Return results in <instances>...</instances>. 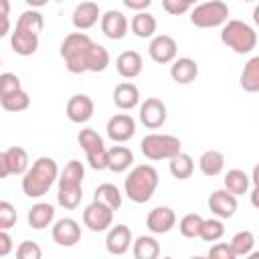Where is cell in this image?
I'll use <instances>...</instances> for the list:
<instances>
[{"label": "cell", "mask_w": 259, "mask_h": 259, "mask_svg": "<svg viewBox=\"0 0 259 259\" xmlns=\"http://www.w3.org/2000/svg\"><path fill=\"white\" fill-rule=\"evenodd\" d=\"M83 178H85V166L79 160H69L65 168L59 172V192H57V204L65 210H75L81 204L83 198Z\"/></svg>", "instance_id": "cell-1"}, {"label": "cell", "mask_w": 259, "mask_h": 259, "mask_svg": "<svg viewBox=\"0 0 259 259\" xmlns=\"http://www.w3.org/2000/svg\"><path fill=\"white\" fill-rule=\"evenodd\" d=\"M57 176H59L57 162L49 156H40L22 174V192L28 198H40L57 182Z\"/></svg>", "instance_id": "cell-2"}, {"label": "cell", "mask_w": 259, "mask_h": 259, "mask_svg": "<svg viewBox=\"0 0 259 259\" xmlns=\"http://www.w3.org/2000/svg\"><path fill=\"white\" fill-rule=\"evenodd\" d=\"M158 182H160V176H158L156 168L150 164H140L130 170V174L123 182V188L132 202L144 204L154 196Z\"/></svg>", "instance_id": "cell-3"}, {"label": "cell", "mask_w": 259, "mask_h": 259, "mask_svg": "<svg viewBox=\"0 0 259 259\" xmlns=\"http://www.w3.org/2000/svg\"><path fill=\"white\" fill-rule=\"evenodd\" d=\"M221 42L237 55H249L257 47V32L245 20H227L221 28Z\"/></svg>", "instance_id": "cell-4"}, {"label": "cell", "mask_w": 259, "mask_h": 259, "mask_svg": "<svg viewBox=\"0 0 259 259\" xmlns=\"http://www.w3.org/2000/svg\"><path fill=\"white\" fill-rule=\"evenodd\" d=\"M91 38L85 34V32H71L63 38L61 42V57L65 61V67L69 73L73 75H81V73H87V67H85V59H87V51L91 47Z\"/></svg>", "instance_id": "cell-5"}, {"label": "cell", "mask_w": 259, "mask_h": 259, "mask_svg": "<svg viewBox=\"0 0 259 259\" xmlns=\"http://www.w3.org/2000/svg\"><path fill=\"white\" fill-rule=\"evenodd\" d=\"M140 150L152 162L170 160L174 154H178L182 150V142L172 134H156L154 132V134H148L142 138Z\"/></svg>", "instance_id": "cell-6"}, {"label": "cell", "mask_w": 259, "mask_h": 259, "mask_svg": "<svg viewBox=\"0 0 259 259\" xmlns=\"http://www.w3.org/2000/svg\"><path fill=\"white\" fill-rule=\"evenodd\" d=\"M229 20V6L223 0H204L190 10V22L198 28H217Z\"/></svg>", "instance_id": "cell-7"}, {"label": "cell", "mask_w": 259, "mask_h": 259, "mask_svg": "<svg viewBox=\"0 0 259 259\" xmlns=\"http://www.w3.org/2000/svg\"><path fill=\"white\" fill-rule=\"evenodd\" d=\"M79 146L83 148L87 162L93 170H107V148L103 144V138L91 130V127H83L77 136Z\"/></svg>", "instance_id": "cell-8"}, {"label": "cell", "mask_w": 259, "mask_h": 259, "mask_svg": "<svg viewBox=\"0 0 259 259\" xmlns=\"http://www.w3.org/2000/svg\"><path fill=\"white\" fill-rule=\"evenodd\" d=\"M111 223H113V210L107 204H103V202L93 198V202L85 206V210H83V225L89 231H93V233L107 231L111 227Z\"/></svg>", "instance_id": "cell-9"}, {"label": "cell", "mask_w": 259, "mask_h": 259, "mask_svg": "<svg viewBox=\"0 0 259 259\" xmlns=\"http://www.w3.org/2000/svg\"><path fill=\"white\" fill-rule=\"evenodd\" d=\"M140 121L148 127V130H158L166 123L168 117V109L166 103L158 97H148L144 103H140Z\"/></svg>", "instance_id": "cell-10"}, {"label": "cell", "mask_w": 259, "mask_h": 259, "mask_svg": "<svg viewBox=\"0 0 259 259\" xmlns=\"http://www.w3.org/2000/svg\"><path fill=\"white\" fill-rule=\"evenodd\" d=\"M51 237L59 247H73L81 241V225L71 217H63L53 225Z\"/></svg>", "instance_id": "cell-11"}, {"label": "cell", "mask_w": 259, "mask_h": 259, "mask_svg": "<svg viewBox=\"0 0 259 259\" xmlns=\"http://www.w3.org/2000/svg\"><path fill=\"white\" fill-rule=\"evenodd\" d=\"M99 24L103 36H107L109 40H121L130 30V20L119 10H107L105 14H101Z\"/></svg>", "instance_id": "cell-12"}, {"label": "cell", "mask_w": 259, "mask_h": 259, "mask_svg": "<svg viewBox=\"0 0 259 259\" xmlns=\"http://www.w3.org/2000/svg\"><path fill=\"white\" fill-rule=\"evenodd\" d=\"M148 53H150V59L154 63L168 65V63H172L176 59L178 45H176V40L170 34H158V36H152L150 47H148Z\"/></svg>", "instance_id": "cell-13"}, {"label": "cell", "mask_w": 259, "mask_h": 259, "mask_svg": "<svg viewBox=\"0 0 259 259\" xmlns=\"http://www.w3.org/2000/svg\"><path fill=\"white\" fill-rule=\"evenodd\" d=\"M176 225V212L170 206H156L146 217V227L154 235H166Z\"/></svg>", "instance_id": "cell-14"}, {"label": "cell", "mask_w": 259, "mask_h": 259, "mask_svg": "<svg viewBox=\"0 0 259 259\" xmlns=\"http://www.w3.org/2000/svg\"><path fill=\"white\" fill-rule=\"evenodd\" d=\"M93 109H95L93 99H91L89 95H85V93L73 95V97L67 101V107H65L69 121L79 123V125H81V123H87V121L93 117Z\"/></svg>", "instance_id": "cell-15"}, {"label": "cell", "mask_w": 259, "mask_h": 259, "mask_svg": "<svg viewBox=\"0 0 259 259\" xmlns=\"http://www.w3.org/2000/svg\"><path fill=\"white\" fill-rule=\"evenodd\" d=\"M237 206H239L237 196L231 194L227 188L212 190V194L208 196V208L219 219H231L237 212Z\"/></svg>", "instance_id": "cell-16"}, {"label": "cell", "mask_w": 259, "mask_h": 259, "mask_svg": "<svg viewBox=\"0 0 259 259\" xmlns=\"http://www.w3.org/2000/svg\"><path fill=\"white\" fill-rule=\"evenodd\" d=\"M105 132H107L109 140H113V142H119V144L127 142L136 134V119L127 113H117V115L107 119Z\"/></svg>", "instance_id": "cell-17"}, {"label": "cell", "mask_w": 259, "mask_h": 259, "mask_svg": "<svg viewBox=\"0 0 259 259\" xmlns=\"http://www.w3.org/2000/svg\"><path fill=\"white\" fill-rule=\"evenodd\" d=\"M132 241H134V237H132L130 227H127V225H115V227H111V229L107 231L105 249H107V253H111V255H123V253L130 251Z\"/></svg>", "instance_id": "cell-18"}, {"label": "cell", "mask_w": 259, "mask_h": 259, "mask_svg": "<svg viewBox=\"0 0 259 259\" xmlns=\"http://www.w3.org/2000/svg\"><path fill=\"white\" fill-rule=\"evenodd\" d=\"M99 18H101V10H99L97 2L87 0V2H81V4L75 6L73 16H71V22H73V26L77 30H87V28L95 26Z\"/></svg>", "instance_id": "cell-19"}, {"label": "cell", "mask_w": 259, "mask_h": 259, "mask_svg": "<svg viewBox=\"0 0 259 259\" xmlns=\"http://www.w3.org/2000/svg\"><path fill=\"white\" fill-rule=\"evenodd\" d=\"M170 77L178 85H188L198 77V63L190 57H178L172 61Z\"/></svg>", "instance_id": "cell-20"}, {"label": "cell", "mask_w": 259, "mask_h": 259, "mask_svg": "<svg viewBox=\"0 0 259 259\" xmlns=\"http://www.w3.org/2000/svg\"><path fill=\"white\" fill-rule=\"evenodd\" d=\"M10 47L16 55L30 57L38 49V34L22 30V28H14V32H10Z\"/></svg>", "instance_id": "cell-21"}, {"label": "cell", "mask_w": 259, "mask_h": 259, "mask_svg": "<svg viewBox=\"0 0 259 259\" xmlns=\"http://www.w3.org/2000/svg\"><path fill=\"white\" fill-rule=\"evenodd\" d=\"M115 69L123 79H136L142 69H144V61L142 55L138 51H123L119 53V57L115 59Z\"/></svg>", "instance_id": "cell-22"}, {"label": "cell", "mask_w": 259, "mask_h": 259, "mask_svg": "<svg viewBox=\"0 0 259 259\" xmlns=\"http://www.w3.org/2000/svg\"><path fill=\"white\" fill-rule=\"evenodd\" d=\"M26 221H28V227L30 229H36V231L47 229L55 221V206L49 204V202H36V204H32L28 208Z\"/></svg>", "instance_id": "cell-23"}, {"label": "cell", "mask_w": 259, "mask_h": 259, "mask_svg": "<svg viewBox=\"0 0 259 259\" xmlns=\"http://www.w3.org/2000/svg\"><path fill=\"white\" fill-rule=\"evenodd\" d=\"M156 28H158V22H156V16L146 12V10H140L132 16L130 20V30L138 36V38H152L156 34Z\"/></svg>", "instance_id": "cell-24"}, {"label": "cell", "mask_w": 259, "mask_h": 259, "mask_svg": "<svg viewBox=\"0 0 259 259\" xmlns=\"http://www.w3.org/2000/svg\"><path fill=\"white\" fill-rule=\"evenodd\" d=\"M113 103L127 111V109H134L138 103H140V89L134 85V83H117L115 89H113Z\"/></svg>", "instance_id": "cell-25"}, {"label": "cell", "mask_w": 259, "mask_h": 259, "mask_svg": "<svg viewBox=\"0 0 259 259\" xmlns=\"http://www.w3.org/2000/svg\"><path fill=\"white\" fill-rule=\"evenodd\" d=\"M132 164H134V152L130 148L113 146L111 150H107V170H111L113 174L125 172Z\"/></svg>", "instance_id": "cell-26"}, {"label": "cell", "mask_w": 259, "mask_h": 259, "mask_svg": "<svg viewBox=\"0 0 259 259\" xmlns=\"http://www.w3.org/2000/svg\"><path fill=\"white\" fill-rule=\"evenodd\" d=\"M85 67L89 73H101L109 67V53L103 45L91 42L89 51H87V59H85Z\"/></svg>", "instance_id": "cell-27"}, {"label": "cell", "mask_w": 259, "mask_h": 259, "mask_svg": "<svg viewBox=\"0 0 259 259\" xmlns=\"http://www.w3.org/2000/svg\"><path fill=\"white\" fill-rule=\"evenodd\" d=\"M198 168L204 176L212 178V176H219L225 168V156L219 152V150H206L202 152V156L198 158Z\"/></svg>", "instance_id": "cell-28"}, {"label": "cell", "mask_w": 259, "mask_h": 259, "mask_svg": "<svg viewBox=\"0 0 259 259\" xmlns=\"http://www.w3.org/2000/svg\"><path fill=\"white\" fill-rule=\"evenodd\" d=\"M223 184H225V188H227L231 194L239 196V194H247V190H249V186H251V178L247 176L245 170L233 168V170H229V172L225 174Z\"/></svg>", "instance_id": "cell-29"}, {"label": "cell", "mask_w": 259, "mask_h": 259, "mask_svg": "<svg viewBox=\"0 0 259 259\" xmlns=\"http://www.w3.org/2000/svg\"><path fill=\"white\" fill-rule=\"evenodd\" d=\"M132 253L136 259H156L160 255V245L152 235H140L132 241Z\"/></svg>", "instance_id": "cell-30"}, {"label": "cell", "mask_w": 259, "mask_h": 259, "mask_svg": "<svg viewBox=\"0 0 259 259\" xmlns=\"http://www.w3.org/2000/svg\"><path fill=\"white\" fill-rule=\"evenodd\" d=\"M6 162H8V170H10V174H14V176H22L26 170H28V154H26V150L24 148H20V146H10L6 152Z\"/></svg>", "instance_id": "cell-31"}, {"label": "cell", "mask_w": 259, "mask_h": 259, "mask_svg": "<svg viewBox=\"0 0 259 259\" xmlns=\"http://www.w3.org/2000/svg\"><path fill=\"white\" fill-rule=\"evenodd\" d=\"M241 87L247 93H257L259 91V57H251L241 73Z\"/></svg>", "instance_id": "cell-32"}, {"label": "cell", "mask_w": 259, "mask_h": 259, "mask_svg": "<svg viewBox=\"0 0 259 259\" xmlns=\"http://www.w3.org/2000/svg\"><path fill=\"white\" fill-rule=\"evenodd\" d=\"M192 172H194V160L188 154H184L182 150L170 158V174L174 178L186 180V178L192 176Z\"/></svg>", "instance_id": "cell-33"}, {"label": "cell", "mask_w": 259, "mask_h": 259, "mask_svg": "<svg viewBox=\"0 0 259 259\" xmlns=\"http://www.w3.org/2000/svg\"><path fill=\"white\" fill-rule=\"evenodd\" d=\"M93 198L99 200V202H103V204H107L113 212L119 210V206H121V192H119V188H117L115 184H111V182L99 184V186L95 188V196H93Z\"/></svg>", "instance_id": "cell-34"}, {"label": "cell", "mask_w": 259, "mask_h": 259, "mask_svg": "<svg viewBox=\"0 0 259 259\" xmlns=\"http://www.w3.org/2000/svg\"><path fill=\"white\" fill-rule=\"evenodd\" d=\"M0 105H2L4 111L18 113V111L28 109L30 97H28V93L20 87V89H16V91H12V93H8V95H2V97H0Z\"/></svg>", "instance_id": "cell-35"}, {"label": "cell", "mask_w": 259, "mask_h": 259, "mask_svg": "<svg viewBox=\"0 0 259 259\" xmlns=\"http://www.w3.org/2000/svg\"><path fill=\"white\" fill-rule=\"evenodd\" d=\"M42 26H45V18L36 8L24 10L16 20V28H22V30H28V32H34V34H40Z\"/></svg>", "instance_id": "cell-36"}, {"label": "cell", "mask_w": 259, "mask_h": 259, "mask_svg": "<svg viewBox=\"0 0 259 259\" xmlns=\"http://www.w3.org/2000/svg\"><path fill=\"white\" fill-rule=\"evenodd\" d=\"M229 247H231V251H233L235 257L249 255L253 251V247H255V235H253V231H239L237 235H233Z\"/></svg>", "instance_id": "cell-37"}, {"label": "cell", "mask_w": 259, "mask_h": 259, "mask_svg": "<svg viewBox=\"0 0 259 259\" xmlns=\"http://www.w3.org/2000/svg\"><path fill=\"white\" fill-rule=\"evenodd\" d=\"M223 235H225L223 219L214 217V219H204V221H202V227H200V233H198V237H200L202 241L214 243V241H219Z\"/></svg>", "instance_id": "cell-38"}, {"label": "cell", "mask_w": 259, "mask_h": 259, "mask_svg": "<svg viewBox=\"0 0 259 259\" xmlns=\"http://www.w3.org/2000/svg\"><path fill=\"white\" fill-rule=\"evenodd\" d=\"M202 221H204V219H202L198 212H188V214H184V217L180 219V223H178L180 235L186 237V239H196L198 233H200Z\"/></svg>", "instance_id": "cell-39"}, {"label": "cell", "mask_w": 259, "mask_h": 259, "mask_svg": "<svg viewBox=\"0 0 259 259\" xmlns=\"http://www.w3.org/2000/svg\"><path fill=\"white\" fill-rule=\"evenodd\" d=\"M16 219H18V214H16L14 204L8 200H0V229L2 231L12 229L16 225Z\"/></svg>", "instance_id": "cell-40"}, {"label": "cell", "mask_w": 259, "mask_h": 259, "mask_svg": "<svg viewBox=\"0 0 259 259\" xmlns=\"http://www.w3.org/2000/svg\"><path fill=\"white\" fill-rule=\"evenodd\" d=\"M16 257L18 259H40L42 251H40V247L34 241H22L16 247Z\"/></svg>", "instance_id": "cell-41"}, {"label": "cell", "mask_w": 259, "mask_h": 259, "mask_svg": "<svg viewBox=\"0 0 259 259\" xmlns=\"http://www.w3.org/2000/svg\"><path fill=\"white\" fill-rule=\"evenodd\" d=\"M22 85H20L18 75H14V73H0V97L8 95V93H12V91H16Z\"/></svg>", "instance_id": "cell-42"}, {"label": "cell", "mask_w": 259, "mask_h": 259, "mask_svg": "<svg viewBox=\"0 0 259 259\" xmlns=\"http://www.w3.org/2000/svg\"><path fill=\"white\" fill-rule=\"evenodd\" d=\"M162 6L172 16H180V14H184V12L190 10V4L184 2V0H162Z\"/></svg>", "instance_id": "cell-43"}, {"label": "cell", "mask_w": 259, "mask_h": 259, "mask_svg": "<svg viewBox=\"0 0 259 259\" xmlns=\"http://www.w3.org/2000/svg\"><path fill=\"white\" fill-rule=\"evenodd\" d=\"M208 257H212V259H235L229 243H217V245H212L210 251H208Z\"/></svg>", "instance_id": "cell-44"}, {"label": "cell", "mask_w": 259, "mask_h": 259, "mask_svg": "<svg viewBox=\"0 0 259 259\" xmlns=\"http://www.w3.org/2000/svg\"><path fill=\"white\" fill-rule=\"evenodd\" d=\"M12 249H14V245H12V237H10L6 231H2V229H0V257L10 255V253H12Z\"/></svg>", "instance_id": "cell-45"}, {"label": "cell", "mask_w": 259, "mask_h": 259, "mask_svg": "<svg viewBox=\"0 0 259 259\" xmlns=\"http://www.w3.org/2000/svg\"><path fill=\"white\" fill-rule=\"evenodd\" d=\"M127 8H132V10H136V12H140V10H146L150 4H152V0H121Z\"/></svg>", "instance_id": "cell-46"}, {"label": "cell", "mask_w": 259, "mask_h": 259, "mask_svg": "<svg viewBox=\"0 0 259 259\" xmlns=\"http://www.w3.org/2000/svg\"><path fill=\"white\" fill-rule=\"evenodd\" d=\"M10 32V18L8 14H0V38Z\"/></svg>", "instance_id": "cell-47"}, {"label": "cell", "mask_w": 259, "mask_h": 259, "mask_svg": "<svg viewBox=\"0 0 259 259\" xmlns=\"http://www.w3.org/2000/svg\"><path fill=\"white\" fill-rule=\"evenodd\" d=\"M10 174V170H8V162H6V154L4 152H0V178H6Z\"/></svg>", "instance_id": "cell-48"}, {"label": "cell", "mask_w": 259, "mask_h": 259, "mask_svg": "<svg viewBox=\"0 0 259 259\" xmlns=\"http://www.w3.org/2000/svg\"><path fill=\"white\" fill-rule=\"evenodd\" d=\"M24 2H26L30 8H40V6H45L49 0H24Z\"/></svg>", "instance_id": "cell-49"}, {"label": "cell", "mask_w": 259, "mask_h": 259, "mask_svg": "<svg viewBox=\"0 0 259 259\" xmlns=\"http://www.w3.org/2000/svg\"><path fill=\"white\" fill-rule=\"evenodd\" d=\"M10 12V2L8 0H0V14H8Z\"/></svg>", "instance_id": "cell-50"}, {"label": "cell", "mask_w": 259, "mask_h": 259, "mask_svg": "<svg viewBox=\"0 0 259 259\" xmlns=\"http://www.w3.org/2000/svg\"><path fill=\"white\" fill-rule=\"evenodd\" d=\"M184 2H188V4H190V6H192V4H196V2H198V0H184Z\"/></svg>", "instance_id": "cell-51"}, {"label": "cell", "mask_w": 259, "mask_h": 259, "mask_svg": "<svg viewBox=\"0 0 259 259\" xmlns=\"http://www.w3.org/2000/svg\"><path fill=\"white\" fill-rule=\"evenodd\" d=\"M243 2H253V0H243Z\"/></svg>", "instance_id": "cell-52"}, {"label": "cell", "mask_w": 259, "mask_h": 259, "mask_svg": "<svg viewBox=\"0 0 259 259\" xmlns=\"http://www.w3.org/2000/svg\"><path fill=\"white\" fill-rule=\"evenodd\" d=\"M0 65H2V61H0Z\"/></svg>", "instance_id": "cell-53"}]
</instances>
